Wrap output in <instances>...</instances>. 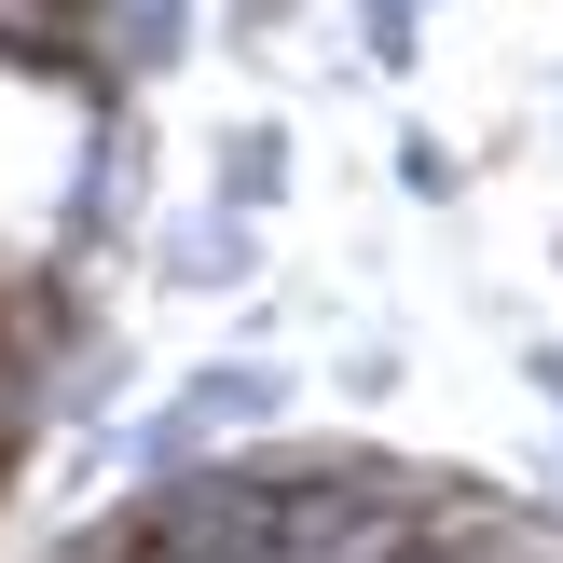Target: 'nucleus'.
<instances>
[{
    "mask_svg": "<svg viewBox=\"0 0 563 563\" xmlns=\"http://www.w3.org/2000/svg\"><path fill=\"white\" fill-rule=\"evenodd\" d=\"M152 275H165L179 302H234V289H262V207L207 192L192 220H165V234H152Z\"/></svg>",
    "mask_w": 563,
    "mask_h": 563,
    "instance_id": "3",
    "label": "nucleus"
},
{
    "mask_svg": "<svg viewBox=\"0 0 563 563\" xmlns=\"http://www.w3.org/2000/svg\"><path fill=\"white\" fill-rule=\"evenodd\" d=\"M262 427H289V372H275V357H192V372L165 385L137 427L97 440V454H124V467H192V454L262 440Z\"/></svg>",
    "mask_w": 563,
    "mask_h": 563,
    "instance_id": "1",
    "label": "nucleus"
},
{
    "mask_svg": "<svg viewBox=\"0 0 563 563\" xmlns=\"http://www.w3.org/2000/svg\"><path fill=\"white\" fill-rule=\"evenodd\" d=\"M427 14L440 0H357V55L372 69H427Z\"/></svg>",
    "mask_w": 563,
    "mask_h": 563,
    "instance_id": "6",
    "label": "nucleus"
},
{
    "mask_svg": "<svg viewBox=\"0 0 563 563\" xmlns=\"http://www.w3.org/2000/svg\"><path fill=\"white\" fill-rule=\"evenodd\" d=\"M207 192H234V207H289L302 192V152H289V124H275V110H247V124H220V165H207Z\"/></svg>",
    "mask_w": 563,
    "mask_h": 563,
    "instance_id": "4",
    "label": "nucleus"
},
{
    "mask_svg": "<svg viewBox=\"0 0 563 563\" xmlns=\"http://www.w3.org/2000/svg\"><path fill=\"white\" fill-rule=\"evenodd\" d=\"M275 27H289V0H234V14H220V42H234V55H275Z\"/></svg>",
    "mask_w": 563,
    "mask_h": 563,
    "instance_id": "9",
    "label": "nucleus"
},
{
    "mask_svg": "<svg viewBox=\"0 0 563 563\" xmlns=\"http://www.w3.org/2000/svg\"><path fill=\"white\" fill-rule=\"evenodd\" d=\"M137 207H152V97H97V110H82L69 179H55V207H42V247L110 262V247L137 234Z\"/></svg>",
    "mask_w": 563,
    "mask_h": 563,
    "instance_id": "2",
    "label": "nucleus"
},
{
    "mask_svg": "<svg viewBox=\"0 0 563 563\" xmlns=\"http://www.w3.org/2000/svg\"><path fill=\"white\" fill-rule=\"evenodd\" d=\"M385 179H399V192H412V207H454V192H467V165H454V152H440V137H427V124H399V137H385Z\"/></svg>",
    "mask_w": 563,
    "mask_h": 563,
    "instance_id": "7",
    "label": "nucleus"
},
{
    "mask_svg": "<svg viewBox=\"0 0 563 563\" xmlns=\"http://www.w3.org/2000/svg\"><path fill=\"white\" fill-rule=\"evenodd\" d=\"M399 372H412L399 344H344V399H399Z\"/></svg>",
    "mask_w": 563,
    "mask_h": 563,
    "instance_id": "8",
    "label": "nucleus"
},
{
    "mask_svg": "<svg viewBox=\"0 0 563 563\" xmlns=\"http://www.w3.org/2000/svg\"><path fill=\"white\" fill-rule=\"evenodd\" d=\"M97 42H110V69L152 97V82H179V55H192V0H110Z\"/></svg>",
    "mask_w": 563,
    "mask_h": 563,
    "instance_id": "5",
    "label": "nucleus"
},
{
    "mask_svg": "<svg viewBox=\"0 0 563 563\" xmlns=\"http://www.w3.org/2000/svg\"><path fill=\"white\" fill-rule=\"evenodd\" d=\"M509 372H522V385H537V399L563 412V344H537V330H522V344H509Z\"/></svg>",
    "mask_w": 563,
    "mask_h": 563,
    "instance_id": "10",
    "label": "nucleus"
},
{
    "mask_svg": "<svg viewBox=\"0 0 563 563\" xmlns=\"http://www.w3.org/2000/svg\"><path fill=\"white\" fill-rule=\"evenodd\" d=\"M550 262H563V234H550Z\"/></svg>",
    "mask_w": 563,
    "mask_h": 563,
    "instance_id": "11",
    "label": "nucleus"
}]
</instances>
